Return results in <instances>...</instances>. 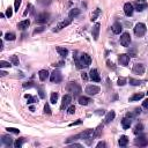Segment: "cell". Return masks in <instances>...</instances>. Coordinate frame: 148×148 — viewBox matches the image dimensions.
Here are the masks:
<instances>
[{"instance_id": "1", "label": "cell", "mask_w": 148, "mask_h": 148, "mask_svg": "<svg viewBox=\"0 0 148 148\" xmlns=\"http://www.w3.org/2000/svg\"><path fill=\"white\" fill-rule=\"evenodd\" d=\"M75 64H76V67L79 69L83 68V67H88L91 64V58L87 53H82V55L80 56V58L75 57Z\"/></svg>"}, {"instance_id": "54", "label": "cell", "mask_w": 148, "mask_h": 148, "mask_svg": "<svg viewBox=\"0 0 148 148\" xmlns=\"http://www.w3.org/2000/svg\"><path fill=\"white\" fill-rule=\"evenodd\" d=\"M97 147H105V142H98L97 144Z\"/></svg>"}, {"instance_id": "40", "label": "cell", "mask_w": 148, "mask_h": 148, "mask_svg": "<svg viewBox=\"0 0 148 148\" xmlns=\"http://www.w3.org/2000/svg\"><path fill=\"white\" fill-rule=\"evenodd\" d=\"M117 83H118V86H125L126 85V79L125 78H119Z\"/></svg>"}, {"instance_id": "27", "label": "cell", "mask_w": 148, "mask_h": 148, "mask_svg": "<svg viewBox=\"0 0 148 148\" xmlns=\"http://www.w3.org/2000/svg\"><path fill=\"white\" fill-rule=\"evenodd\" d=\"M133 7H134V8H135L137 10H138V12H142V10H144L145 8H147L148 5H147V4H139V2H138V4H135Z\"/></svg>"}, {"instance_id": "30", "label": "cell", "mask_w": 148, "mask_h": 148, "mask_svg": "<svg viewBox=\"0 0 148 148\" xmlns=\"http://www.w3.org/2000/svg\"><path fill=\"white\" fill-rule=\"evenodd\" d=\"M15 38H16V36L14 33H7L5 35V39H7V41H15Z\"/></svg>"}, {"instance_id": "56", "label": "cell", "mask_w": 148, "mask_h": 148, "mask_svg": "<svg viewBox=\"0 0 148 148\" xmlns=\"http://www.w3.org/2000/svg\"><path fill=\"white\" fill-rule=\"evenodd\" d=\"M0 74H1V76H5V75H6L7 73H6V72H1V73H0Z\"/></svg>"}, {"instance_id": "46", "label": "cell", "mask_w": 148, "mask_h": 148, "mask_svg": "<svg viewBox=\"0 0 148 148\" xmlns=\"http://www.w3.org/2000/svg\"><path fill=\"white\" fill-rule=\"evenodd\" d=\"M128 55H130L131 57H137V50H135V49L128 50Z\"/></svg>"}, {"instance_id": "51", "label": "cell", "mask_w": 148, "mask_h": 148, "mask_svg": "<svg viewBox=\"0 0 148 148\" xmlns=\"http://www.w3.org/2000/svg\"><path fill=\"white\" fill-rule=\"evenodd\" d=\"M43 30H44V27H41V28H39V29H35L34 34H38V33H42Z\"/></svg>"}, {"instance_id": "34", "label": "cell", "mask_w": 148, "mask_h": 148, "mask_svg": "<svg viewBox=\"0 0 148 148\" xmlns=\"http://www.w3.org/2000/svg\"><path fill=\"white\" fill-rule=\"evenodd\" d=\"M21 2H22V0H15V2H14V10L15 12H19V8H20V6H21Z\"/></svg>"}, {"instance_id": "25", "label": "cell", "mask_w": 148, "mask_h": 148, "mask_svg": "<svg viewBox=\"0 0 148 148\" xmlns=\"http://www.w3.org/2000/svg\"><path fill=\"white\" fill-rule=\"evenodd\" d=\"M89 102H91V99L89 97H86V96H81V97L79 98V103L81 104V105H88Z\"/></svg>"}, {"instance_id": "35", "label": "cell", "mask_w": 148, "mask_h": 148, "mask_svg": "<svg viewBox=\"0 0 148 148\" xmlns=\"http://www.w3.org/2000/svg\"><path fill=\"white\" fill-rule=\"evenodd\" d=\"M33 9H34L33 5H31V4H28V5H27V8H26V10H25V13H23V15H25V16H26V15L28 14L29 12H31V10H33Z\"/></svg>"}, {"instance_id": "33", "label": "cell", "mask_w": 148, "mask_h": 148, "mask_svg": "<svg viewBox=\"0 0 148 148\" xmlns=\"http://www.w3.org/2000/svg\"><path fill=\"white\" fill-rule=\"evenodd\" d=\"M142 130H144V125H142V124H138V125L135 126V128H134V133L138 134L139 132H142Z\"/></svg>"}, {"instance_id": "5", "label": "cell", "mask_w": 148, "mask_h": 148, "mask_svg": "<svg viewBox=\"0 0 148 148\" xmlns=\"http://www.w3.org/2000/svg\"><path fill=\"white\" fill-rule=\"evenodd\" d=\"M79 138H80V139H83V140L95 138V130H91V128H88V130L83 131L82 133H80V134H79Z\"/></svg>"}, {"instance_id": "37", "label": "cell", "mask_w": 148, "mask_h": 148, "mask_svg": "<svg viewBox=\"0 0 148 148\" xmlns=\"http://www.w3.org/2000/svg\"><path fill=\"white\" fill-rule=\"evenodd\" d=\"M10 61H12L13 65H19V58L16 56H12L10 57Z\"/></svg>"}, {"instance_id": "18", "label": "cell", "mask_w": 148, "mask_h": 148, "mask_svg": "<svg viewBox=\"0 0 148 148\" xmlns=\"http://www.w3.org/2000/svg\"><path fill=\"white\" fill-rule=\"evenodd\" d=\"M29 25H30V21L29 20H23V21H21V22L17 23V28L20 29V30H26V29L29 27Z\"/></svg>"}, {"instance_id": "14", "label": "cell", "mask_w": 148, "mask_h": 148, "mask_svg": "<svg viewBox=\"0 0 148 148\" xmlns=\"http://www.w3.org/2000/svg\"><path fill=\"white\" fill-rule=\"evenodd\" d=\"M72 23V19H66V20H64V21H61L60 23L57 26V29H55L53 31H59V30H61V29H64V28H66L67 26H69Z\"/></svg>"}, {"instance_id": "41", "label": "cell", "mask_w": 148, "mask_h": 148, "mask_svg": "<svg viewBox=\"0 0 148 148\" xmlns=\"http://www.w3.org/2000/svg\"><path fill=\"white\" fill-rule=\"evenodd\" d=\"M8 132H10V133H15V134H19L20 133V130H17V128H14V127H8L6 128Z\"/></svg>"}, {"instance_id": "23", "label": "cell", "mask_w": 148, "mask_h": 148, "mask_svg": "<svg viewBox=\"0 0 148 148\" xmlns=\"http://www.w3.org/2000/svg\"><path fill=\"white\" fill-rule=\"evenodd\" d=\"M127 142H128V138H127V137H126V135H120L119 140H118V144H119L120 147H125L126 145H127Z\"/></svg>"}, {"instance_id": "44", "label": "cell", "mask_w": 148, "mask_h": 148, "mask_svg": "<svg viewBox=\"0 0 148 148\" xmlns=\"http://www.w3.org/2000/svg\"><path fill=\"white\" fill-rule=\"evenodd\" d=\"M6 15H7V17H10L13 15V8H12V7H8V8H7Z\"/></svg>"}, {"instance_id": "42", "label": "cell", "mask_w": 148, "mask_h": 148, "mask_svg": "<svg viewBox=\"0 0 148 148\" xmlns=\"http://www.w3.org/2000/svg\"><path fill=\"white\" fill-rule=\"evenodd\" d=\"M38 95L41 98H44L45 97V94H44V90H43L42 87H38Z\"/></svg>"}, {"instance_id": "32", "label": "cell", "mask_w": 148, "mask_h": 148, "mask_svg": "<svg viewBox=\"0 0 148 148\" xmlns=\"http://www.w3.org/2000/svg\"><path fill=\"white\" fill-rule=\"evenodd\" d=\"M142 81H140V80H135V79H133V78H130V85L132 86H139V85H141Z\"/></svg>"}, {"instance_id": "7", "label": "cell", "mask_w": 148, "mask_h": 148, "mask_svg": "<svg viewBox=\"0 0 148 148\" xmlns=\"http://www.w3.org/2000/svg\"><path fill=\"white\" fill-rule=\"evenodd\" d=\"M128 61H130V56L125 55V53H122V55L118 56V63L122 66H127Z\"/></svg>"}, {"instance_id": "24", "label": "cell", "mask_w": 148, "mask_h": 148, "mask_svg": "<svg viewBox=\"0 0 148 148\" xmlns=\"http://www.w3.org/2000/svg\"><path fill=\"white\" fill-rule=\"evenodd\" d=\"M57 52L59 53V56H61L63 58H65L67 55H68V50L65 49V48H61V46H58L57 48Z\"/></svg>"}, {"instance_id": "58", "label": "cell", "mask_w": 148, "mask_h": 148, "mask_svg": "<svg viewBox=\"0 0 148 148\" xmlns=\"http://www.w3.org/2000/svg\"><path fill=\"white\" fill-rule=\"evenodd\" d=\"M147 94H148V93H147Z\"/></svg>"}, {"instance_id": "20", "label": "cell", "mask_w": 148, "mask_h": 148, "mask_svg": "<svg viewBox=\"0 0 148 148\" xmlns=\"http://www.w3.org/2000/svg\"><path fill=\"white\" fill-rule=\"evenodd\" d=\"M1 141H2V144H5L7 147H9L10 145L13 144V139L10 138L9 135H2L1 137Z\"/></svg>"}, {"instance_id": "55", "label": "cell", "mask_w": 148, "mask_h": 148, "mask_svg": "<svg viewBox=\"0 0 148 148\" xmlns=\"http://www.w3.org/2000/svg\"><path fill=\"white\" fill-rule=\"evenodd\" d=\"M72 147H81V145H79V144H73V145H72Z\"/></svg>"}, {"instance_id": "3", "label": "cell", "mask_w": 148, "mask_h": 148, "mask_svg": "<svg viewBox=\"0 0 148 148\" xmlns=\"http://www.w3.org/2000/svg\"><path fill=\"white\" fill-rule=\"evenodd\" d=\"M147 31V28H146V25L145 23H137L135 25V28H134V34L137 35L138 37H142Z\"/></svg>"}, {"instance_id": "39", "label": "cell", "mask_w": 148, "mask_h": 148, "mask_svg": "<svg viewBox=\"0 0 148 148\" xmlns=\"http://www.w3.org/2000/svg\"><path fill=\"white\" fill-rule=\"evenodd\" d=\"M12 65H10L9 63H7V61H4V60H1L0 61V68H4V67H10Z\"/></svg>"}, {"instance_id": "13", "label": "cell", "mask_w": 148, "mask_h": 148, "mask_svg": "<svg viewBox=\"0 0 148 148\" xmlns=\"http://www.w3.org/2000/svg\"><path fill=\"white\" fill-rule=\"evenodd\" d=\"M133 10H134V7L130 2H126V4L124 5V13H125L126 16H131V15L133 14Z\"/></svg>"}, {"instance_id": "9", "label": "cell", "mask_w": 148, "mask_h": 148, "mask_svg": "<svg viewBox=\"0 0 148 148\" xmlns=\"http://www.w3.org/2000/svg\"><path fill=\"white\" fill-rule=\"evenodd\" d=\"M86 93H87L88 95H96V94L99 93V87L94 86V85H89L86 87Z\"/></svg>"}, {"instance_id": "6", "label": "cell", "mask_w": 148, "mask_h": 148, "mask_svg": "<svg viewBox=\"0 0 148 148\" xmlns=\"http://www.w3.org/2000/svg\"><path fill=\"white\" fill-rule=\"evenodd\" d=\"M131 43V35L128 33H123L120 36V44L123 46H128Z\"/></svg>"}, {"instance_id": "43", "label": "cell", "mask_w": 148, "mask_h": 148, "mask_svg": "<svg viewBox=\"0 0 148 148\" xmlns=\"http://www.w3.org/2000/svg\"><path fill=\"white\" fill-rule=\"evenodd\" d=\"M44 112L45 114H48V115H51V109H50V106H49V104H45L44 105Z\"/></svg>"}, {"instance_id": "48", "label": "cell", "mask_w": 148, "mask_h": 148, "mask_svg": "<svg viewBox=\"0 0 148 148\" xmlns=\"http://www.w3.org/2000/svg\"><path fill=\"white\" fill-rule=\"evenodd\" d=\"M106 64H108V67H109V68H112V69H115V68H116L115 65H114V63H111L110 60H108V61H106Z\"/></svg>"}, {"instance_id": "19", "label": "cell", "mask_w": 148, "mask_h": 148, "mask_svg": "<svg viewBox=\"0 0 148 148\" xmlns=\"http://www.w3.org/2000/svg\"><path fill=\"white\" fill-rule=\"evenodd\" d=\"M38 76H39V80H41V81H45V80L49 78V72H48L46 69H41V71L38 72Z\"/></svg>"}, {"instance_id": "10", "label": "cell", "mask_w": 148, "mask_h": 148, "mask_svg": "<svg viewBox=\"0 0 148 148\" xmlns=\"http://www.w3.org/2000/svg\"><path fill=\"white\" fill-rule=\"evenodd\" d=\"M134 144H135L137 146L146 147V146H148V139H146V137H144V135L138 137V138L134 140Z\"/></svg>"}, {"instance_id": "4", "label": "cell", "mask_w": 148, "mask_h": 148, "mask_svg": "<svg viewBox=\"0 0 148 148\" xmlns=\"http://www.w3.org/2000/svg\"><path fill=\"white\" fill-rule=\"evenodd\" d=\"M63 80V75H61L59 69H55L50 75V81L52 83H59Z\"/></svg>"}, {"instance_id": "8", "label": "cell", "mask_w": 148, "mask_h": 148, "mask_svg": "<svg viewBox=\"0 0 148 148\" xmlns=\"http://www.w3.org/2000/svg\"><path fill=\"white\" fill-rule=\"evenodd\" d=\"M49 17H50V15H49V13H41V14H38L36 16V22L37 23H46L48 22V20H49Z\"/></svg>"}, {"instance_id": "36", "label": "cell", "mask_w": 148, "mask_h": 148, "mask_svg": "<svg viewBox=\"0 0 148 148\" xmlns=\"http://www.w3.org/2000/svg\"><path fill=\"white\" fill-rule=\"evenodd\" d=\"M26 98L28 99V103H29V104H30V103H34V102L36 101V98L33 97V96H31L30 94H27V95H26Z\"/></svg>"}, {"instance_id": "52", "label": "cell", "mask_w": 148, "mask_h": 148, "mask_svg": "<svg viewBox=\"0 0 148 148\" xmlns=\"http://www.w3.org/2000/svg\"><path fill=\"white\" fill-rule=\"evenodd\" d=\"M82 120H78V122H74V123H71L69 124V126H75V125H79V124H81Z\"/></svg>"}, {"instance_id": "38", "label": "cell", "mask_w": 148, "mask_h": 148, "mask_svg": "<svg viewBox=\"0 0 148 148\" xmlns=\"http://www.w3.org/2000/svg\"><path fill=\"white\" fill-rule=\"evenodd\" d=\"M99 12H101V10H99V8H96V10H95V12H94V14L91 15V21H95V20H96V17H97V15L99 14Z\"/></svg>"}, {"instance_id": "31", "label": "cell", "mask_w": 148, "mask_h": 148, "mask_svg": "<svg viewBox=\"0 0 148 148\" xmlns=\"http://www.w3.org/2000/svg\"><path fill=\"white\" fill-rule=\"evenodd\" d=\"M23 142H25V138L17 139L16 141L14 142V147H15V148H21V147H22V145H23Z\"/></svg>"}, {"instance_id": "16", "label": "cell", "mask_w": 148, "mask_h": 148, "mask_svg": "<svg viewBox=\"0 0 148 148\" xmlns=\"http://www.w3.org/2000/svg\"><path fill=\"white\" fill-rule=\"evenodd\" d=\"M99 27H101V25H99V23H96V25L94 26V28H93V31H91V34H93V38L95 39V41H97L98 37H99Z\"/></svg>"}, {"instance_id": "21", "label": "cell", "mask_w": 148, "mask_h": 148, "mask_svg": "<svg viewBox=\"0 0 148 148\" xmlns=\"http://www.w3.org/2000/svg\"><path fill=\"white\" fill-rule=\"evenodd\" d=\"M122 126H123L124 130H127V128H130V126H131V118H128V117L123 118V120H122Z\"/></svg>"}, {"instance_id": "29", "label": "cell", "mask_w": 148, "mask_h": 148, "mask_svg": "<svg viewBox=\"0 0 148 148\" xmlns=\"http://www.w3.org/2000/svg\"><path fill=\"white\" fill-rule=\"evenodd\" d=\"M58 97H59L58 93H52V94H51V97H50V102L52 104H56V102L58 101Z\"/></svg>"}, {"instance_id": "15", "label": "cell", "mask_w": 148, "mask_h": 148, "mask_svg": "<svg viewBox=\"0 0 148 148\" xmlns=\"http://www.w3.org/2000/svg\"><path fill=\"white\" fill-rule=\"evenodd\" d=\"M89 78H90V80H93V81H95V82H99L101 81V78H99V74H98V72H97V69H91V71L89 72Z\"/></svg>"}, {"instance_id": "47", "label": "cell", "mask_w": 148, "mask_h": 148, "mask_svg": "<svg viewBox=\"0 0 148 148\" xmlns=\"http://www.w3.org/2000/svg\"><path fill=\"white\" fill-rule=\"evenodd\" d=\"M67 111H68V114H69V115H73L74 112H75V106H74V105H69V106H68V110H67Z\"/></svg>"}, {"instance_id": "12", "label": "cell", "mask_w": 148, "mask_h": 148, "mask_svg": "<svg viewBox=\"0 0 148 148\" xmlns=\"http://www.w3.org/2000/svg\"><path fill=\"white\" fill-rule=\"evenodd\" d=\"M72 102V96L71 95H65L63 97V102H61V105H60V109L64 110L66 109L67 106H69V104H71Z\"/></svg>"}, {"instance_id": "17", "label": "cell", "mask_w": 148, "mask_h": 148, "mask_svg": "<svg viewBox=\"0 0 148 148\" xmlns=\"http://www.w3.org/2000/svg\"><path fill=\"white\" fill-rule=\"evenodd\" d=\"M111 29H112V31H114V34H120L122 33V30H123V26L120 25L119 22H115L114 25H112L111 27Z\"/></svg>"}, {"instance_id": "2", "label": "cell", "mask_w": 148, "mask_h": 148, "mask_svg": "<svg viewBox=\"0 0 148 148\" xmlns=\"http://www.w3.org/2000/svg\"><path fill=\"white\" fill-rule=\"evenodd\" d=\"M66 90L68 91V93H72L74 96H78L81 93V87H80L76 82H69L68 85L66 86Z\"/></svg>"}, {"instance_id": "50", "label": "cell", "mask_w": 148, "mask_h": 148, "mask_svg": "<svg viewBox=\"0 0 148 148\" xmlns=\"http://www.w3.org/2000/svg\"><path fill=\"white\" fill-rule=\"evenodd\" d=\"M142 106L146 108V109H148V98H146L144 102H142Z\"/></svg>"}, {"instance_id": "28", "label": "cell", "mask_w": 148, "mask_h": 148, "mask_svg": "<svg viewBox=\"0 0 148 148\" xmlns=\"http://www.w3.org/2000/svg\"><path fill=\"white\" fill-rule=\"evenodd\" d=\"M79 14H80V9H78V8H74V9H72L71 12H69V19H74V17H76V16H79Z\"/></svg>"}, {"instance_id": "11", "label": "cell", "mask_w": 148, "mask_h": 148, "mask_svg": "<svg viewBox=\"0 0 148 148\" xmlns=\"http://www.w3.org/2000/svg\"><path fill=\"white\" fill-rule=\"evenodd\" d=\"M134 74H138V75H142L145 73V66L142 64H135L133 66V69H132Z\"/></svg>"}, {"instance_id": "22", "label": "cell", "mask_w": 148, "mask_h": 148, "mask_svg": "<svg viewBox=\"0 0 148 148\" xmlns=\"http://www.w3.org/2000/svg\"><path fill=\"white\" fill-rule=\"evenodd\" d=\"M144 96H145V93H137V94H134L133 96H131V97H130V102L139 101V99H141Z\"/></svg>"}, {"instance_id": "45", "label": "cell", "mask_w": 148, "mask_h": 148, "mask_svg": "<svg viewBox=\"0 0 148 148\" xmlns=\"http://www.w3.org/2000/svg\"><path fill=\"white\" fill-rule=\"evenodd\" d=\"M102 128H103V125H99L98 127L96 128V130H95V137H98V135H99V133H101Z\"/></svg>"}, {"instance_id": "49", "label": "cell", "mask_w": 148, "mask_h": 148, "mask_svg": "<svg viewBox=\"0 0 148 148\" xmlns=\"http://www.w3.org/2000/svg\"><path fill=\"white\" fill-rule=\"evenodd\" d=\"M33 87V82H26L23 83V88H30Z\"/></svg>"}, {"instance_id": "57", "label": "cell", "mask_w": 148, "mask_h": 148, "mask_svg": "<svg viewBox=\"0 0 148 148\" xmlns=\"http://www.w3.org/2000/svg\"><path fill=\"white\" fill-rule=\"evenodd\" d=\"M138 1H139V2H142V1H145V0H138Z\"/></svg>"}, {"instance_id": "26", "label": "cell", "mask_w": 148, "mask_h": 148, "mask_svg": "<svg viewBox=\"0 0 148 148\" xmlns=\"http://www.w3.org/2000/svg\"><path fill=\"white\" fill-rule=\"evenodd\" d=\"M115 117H116L115 111H110V112H108V114H106V117H105V123L112 122V120L115 119Z\"/></svg>"}, {"instance_id": "53", "label": "cell", "mask_w": 148, "mask_h": 148, "mask_svg": "<svg viewBox=\"0 0 148 148\" xmlns=\"http://www.w3.org/2000/svg\"><path fill=\"white\" fill-rule=\"evenodd\" d=\"M81 78H82V80H85V81H86V80H88V75L86 74V73H83V74L81 75Z\"/></svg>"}]
</instances>
